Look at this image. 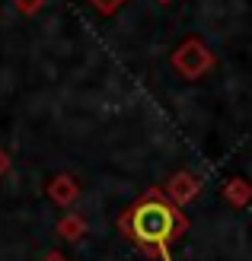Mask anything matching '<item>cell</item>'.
I'll return each instance as SVG.
<instances>
[{
  "label": "cell",
  "mask_w": 252,
  "mask_h": 261,
  "mask_svg": "<svg viewBox=\"0 0 252 261\" xmlns=\"http://www.w3.org/2000/svg\"><path fill=\"white\" fill-rule=\"evenodd\" d=\"M185 214L172 201L163 198V191H147L144 198L122 217V229L141 245V252L160 255L169 261L166 245L185 232Z\"/></svg>",
  "instance_id": "obj_1"
},
{
  "label": "cell",
  "mask_w": 252,
  "mask_h": 261,
  "mask_svg": "<svg viewBox=\"0 0 252 261\" xmlns=\"http://www.w3.org/2000/svg\"><path fill=\"white\" fill-rule=\"evenodd\" d=\"M172 64L185 73V76H198V73H204L211 64H214V58L208 55V48L204 42H198V38H189L176 55H172Z\"/></svg>",
  "instance_id": "obj_2"
},
{
  "label": "cell",
  "mask_w": 252,
  "mask_h": 261,
  "mask_svg": "<svg viewBox=\"0 0 252 261\" xmlns=\"http://www.w3.org/2000/svg\"><path fill=\"white\" fill-rule=\"evenodd\" d=\"M198 188H201V181H198L192 172H179L176 178L169 181V188H166V194H169L166 201H172L176 207H179V204H189L195 194H198Z\"/></svg>",
  "instance_id": "obj_3"
},
{
  "label": "cell",
  "mask_w": 252,
  "mask_h": 261,
  "mask_svg": "<svg viewBox=\"0 0 252 261\" xmlns=\"http://www.w3.org/2000/svg\"><path fill=\"white\" fill-rule=\"evenodd\" d=\"M51 194H55V201L58 204H71L74 198H77V185L71 178H58V181H51V188H48Z\"/></svg>",
  "instance_id": "obj_4"
},
{
  "label": "cell",
  "mask_w": 252,
  "mask_h": 261,
  "mask_svg": "<svg viewBox=\"0 0 252 261\" xmlns=\"http://www.w3.org/2000/svg\"><path fill=\"white\" fill-rule=\"evenodd\" d=\"M223 198H230L233 204H243V201L249 198V188L243 185L240 178H236V181H230V185H223Z\"/></svg>",
  "instance_id": "obj_5"
},
{
  "label": "cell",
  "mask_w": 252,
  "mask_h": 261,
  "mask_svg": "<svg viewBox=\"0 0 252 261\" xmlns=\"http://www.w3.org/2000/svg\"><path fill=\"white\" fill-rule=\"evenodd\" d=\"M61 232H64V236H80V232H83V220H77V217H67V220H61Z\"/></svg>",
  "instance_id": "obj_6"
},
{
  "label": "cell",
  "mask_w": 252,
  "mask_h": 261,
  "mask_svg": "<svg viewBox=\"0 0 252 261\" xmlns=\"http://www.w3.org/2000/svg\"><path fill=\"white\" fill-rule=\"evenodd\" d=\"M93 4H96L99 10H105V13H112V10H115V4H118V0H93Z\"/></svg>",
  "instance_id": "obj_7"
},
{
  "label": "cell",
  "mask_w": 252,
  "mask_h": 261,
  "mask_svg": "<svg viewBox=\"0 0 252 261\" xmlns=\"http://www.w3.org/2000/svg\"><path fill=\"white\" fill-rule=\"evenodd\" d=\"M4 169H7V156L0 153V175H4Z\"/></svg>",
  "instance_id": "obj_8"
},
{
  "label": "cell",
  "mask_w": 252,
  "mask_h": 261,
  "mask_svg": "<svg viewBox=\"0 0 252 261\" xmlns=\"http://www.w3.org/2000/svg\"><path fill=\"white\" fill-rule=\"evenodd\" d=\"M45 261H64V258H61V255H58V252H51V255H48V258H45Z\"/></svg>",
  "instance_id": "obj_9"
}]
</instances>
